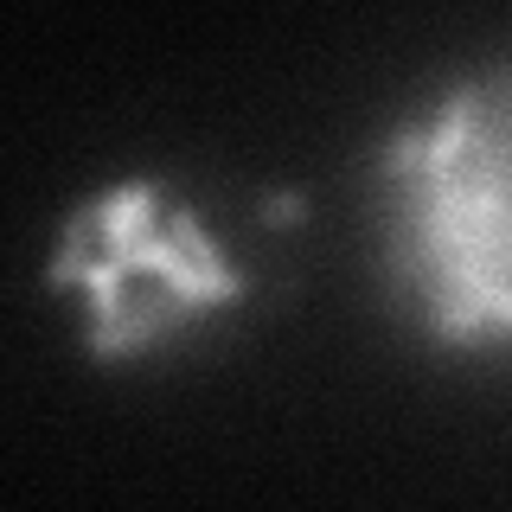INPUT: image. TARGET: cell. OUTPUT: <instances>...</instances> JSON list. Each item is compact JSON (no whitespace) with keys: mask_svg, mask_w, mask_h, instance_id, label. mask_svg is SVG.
I'll return each mask as SVG.
<instances>
[{"mask_svg":"<svg viewBox=\"0 0 512 512\" xmlns=\"http://www.w3.org/2000/svg\"><path fill=\"white\" fill-rule=\"evenodd\" d=\"M384 256L436 346H512V64L448 84L372 160Z\"/></svg>","mask_w":512,"mask_h":512,"instance_id":"cell-1","label":"cell"},{"mask_svg":"<svg viewBox=\"0 0 512 512\" xmlns=\"http://www.w3.org/2000/svg\"><path fill=\"white\" fill-rule=\"evenodd\" d=\"M45 282L77 301L84 352L103 365L186 340L250 288L231 244L167 180H116L71 205Z\"/></svg>","mask_w":512,"mask_h":512,"instance_id":"cell-2","label":"cell"}]
</instances>
